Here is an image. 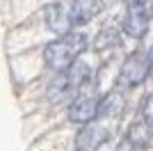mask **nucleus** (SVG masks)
<instances>
[{
    "instance_id": "2",
    "label": "nucleus",
    "mask_w": 153,
    "mask_h": 151,
    "mask_svg": "<svg viewBox=\"0 0 153 151\" xmlns=\"http://www.w3.org/2000/svg\"><path fill=\"white\" fill-rule=\"evenodd\" d=\"M149 71H151V60H149V55L135 50V53H130V55L123 60L119 80H121L123 85H128V87H135V85L144 82V78L149 76Z\"/></svg>"
},
{
    "instance_id": "8",
    "label": "nucleus",
    "mask_w": 153,
    "mask_h": 151,
    "mask_svg": "<svg viewBox=\"0 0 153 151\" xmlns=\"http://www.w3.org/2000/svg\"><path fill=\"white\" fill-rule=\"evenodd\" d=\"M66 80H69V85L73 89L87 85V82L91 80V67L85 64V62H73L69 67V71H66Z\"/></svg>"
},
{
    "instance_id": "6",
    "label": "nucleus",
    "mask_w": 153,
    "mask_h": 151,
    "mask_svg": "<svg viewBox=\"0 0 153 151\" xmlns=\"http://www.w3.org/2000/svg\"><path fill=\"white\" fill-rule=\"evenodd\" d=\"M105 138H108V133L103 131V128L87 124L82 131L78 133V142H76V144H78L80 151H96L103 142H105Z\"/></svg>"
},
{
    "instance_id": "5",
    "label": "nucleus",
    "mask_w": 153,
    "mask_h": 151,
    "mask_svg": "<svg viewBox=\"0 0 153 151\" xmlns=\"http://www.w3.org/2000/svg\"><path fill=\"white\" fill-rule=\"evenodd\" d=\"M44 16H46V25H48V30H53V32H57V34H69L71 32V16H69V9L64 5H59V2H53V5H48L46 7V12H44Z\"/></svg>"
},
{
    "instance_id": "7",
    "label": "nucleus",
    "mask_w": 153,
    "mask_h": 151,
    "mask_svg": "<svg viewBox=\"0 0 153 151\" xmlns=\"http://www.w3.org/2000/svg\"><path fill=\"white\" fill-rule=\"evenodd\" d=\"M98 12V2L96 0H73L69 7V16H71V23L76 25H82L87 21H91Z\"/></svg>"
},
{
    "instance_id": "13",
    "label": "nucleus",
    "mask_w": 153,
    "mask_h": 151,
    "mask_svg": "<svg viewBox=\"0 0 153 151\" xmlns=\"http://www.w3.org/2000/svg\"><path fill=\"white\" fill-rule=\"evenodd\" d=\"M149 60H151V71H153V48H151V53H149Z\"/></svg>"
},
{
    "instance_id": "3",
    "label": "nucleus",
    "mask_w": 153,
    "mask_h": 151,
    "mask_svg": "<svg viewBox=\"0 0 153 151\" xmlns=\"http://www.w3.org/2000/svg\"><path fill=\"white\" fill-rule=\"evenodd\" d=\"M149 28V12L144 2L137 0V2H130L128 5V14L123 19V30L130 34V37H144Z\"/></svg>"
},
{
    "instance_id": "10",
    "label": "nucleus",
    "mask_w": 153,
    "mask_h": 151,
    "mask_svg": "<svg viewBox=\"0 0 153 151\" xmlns=\"http://www.w3.org/2000/svg\"><path fill=\"white\" fill-rule=\"evenodd\" d=\"M123 110V96L119 92H110L105 94V99L101 101V112L103 114H117Z\"/></svg>"
},
{
    "instance_id": "12",
    "label": "nucleus",
    "mask_w": 153,
    "mask_h": 151,
    "mask_svg": "<svg viewBox=\"0 0 153 151\" xmlns=\"http://www.w3.org/2000/svg\"><path fill=\"white\" fill-rule=\"evenodd\" d=\"M142 119L146 126H153V94H149L144 99V105H142Z\"/></svg>"
},
{
    "instance_id": "4",
    "label": "nucleus",
    "mask_w": 153,
    "mask_h": 151,
    "mask_svg": "<svg viewBox=\"0 0 153 151\" xmlns=\"http://www.w3.org/2000/svg\"><path fill=\"white\" fill-rule=\"evenodd\" d=\"M98 112H101V103L98 101L91 99V96H80V99H76L71 103L69 119L76 121V124H89V121H94L98 117Z\"/></svg>"
},
{
    "instance_id": "1",
    "label": "nucleus",
    "mask_w": 153,
    "mask_h": 151,
    "mask_svg": "<svg viewBox=\"0 0 153 151\" xmlns=\"http://www.w3.org/2000/svg\"><path fill=\"white\" fill-rule=\"evenodd\" d=\"M87 48V37L82 32H73L71 30L69 34L55 39L46 46L44 50V57H46V64L55 71H64L69 69L71 64L78 60V55Z\"/></svg>"
},
{
    "instance_id": "9",
    "label": "nucleus",
    "mask_w": 153,
    "mask_h": 151,
    "mask_svg": "<svg viewBox=\"0 0 153 151\" xmlns=\"http://www.w3.org/2000/svg\"><path fill=\"white\" fill-rule=\"evenodd\" d=\"M149 140H151V126H146L144 121H137L128 128V142L133 147L142 149V147L149 144Z\"/></svg>"
},
{
    "instance_id": "11",
    "label": "nucleus",
    "mask_w": 153,
    "mask_h": 151,
    "mask_svg": "<svg viewBox=\"0 0 153 151\" xmlns=\"http://www.w3.org/2000/svg\"><path fill=\"white\" fill-rule=\"evenodd\" d=\"M71 92H73V87L69 85L66 76L57 78V80L51 82V87H48V96H51V99H55V101H64L66 96H71Z\"/></svg>"
}]
</instances>
